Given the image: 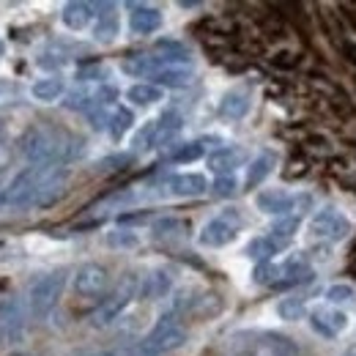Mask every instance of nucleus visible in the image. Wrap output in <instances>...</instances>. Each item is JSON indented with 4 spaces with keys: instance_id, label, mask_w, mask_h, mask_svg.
Returning a JSON list of instances; mask_svg holds the SVG:
<instances>
[{
    "instance_id": "obj_27",
    "label": "nucleus",
    "mask_w": 356,
    "mask_h": 356,
    "mask_svg": "<svg viewBox=\"0 0 356 356\" xmlns=\"http://www.w3.org/2000/svg\"><path fill=\"white\" fill-rule=\"evenodd\" d=\"M203 151H206V145H203L200 140H192V143H184V145H178L176 151L170 154V162H178V165H186V162H195V159H200V156H203Z\"/></svg>"
},
{
    "instance_id": "obj_7",
    "label": "nucleus",
    "mask_w": 356,
    "mask_h": 356,
    "mask_svg": "<svg viewBox=\"0 0 356 356\" xmlns=\"http://www.w3.org/2000/svg\"><path fill=\"white\" fill-rule=\"evenodd\" d=\"M107 268L99 264H86L74 271V291L80 296H102L107 291Z\"/></svg>"
},
{
    "instance_id": "obj_40",
    "label": "nucleus",
    "mask_w": 356,
    "mask_h": 356,
    "mask_svg": "<svg viewBox=\"0 0 356 356\" xmlns=\"http://www.w3.org/2000/svg\"><path fill=\"white\" fill-rule=\"evenodd\" d=\"M343 356H356V346H351V348H348V351H346Z\"/></svg>"
},
{
    "instance_id": "obj_4",
    "label": "nucleus",
    "mask_w": 356,
    "mask_h": 356,
    "mask_svg": "<svg viewBox=\"0 0 356 356\" xmlns=\"http://www.w3.org/2000/svg\"><path fill=\"white\" fill-rule=\"evenodd\" d=\"M63 285H66V271H52L44 274L42 280L33 282V288L28 291V310L33 318H47L52 307L58 305L60 293H63Z\"/></svg>"
},
{
    "instance_id": "obj_17",
    "label": "nucleus",
    "mask_w": 356,
    "mask_h": 356,
    "mask_svg": "<svg viewBox=\"0 0 356 356\" xmlns=\"http://www.w3.org/2000/svg\"><path fill=\"white\" fill-rule=\"evenodd\" d=\"M186 233H189V222L181 217H165V220L154 222L156 241H178V238H186Z\"/></svg>"
},
{
    "instance_id": "obj_33",
    "label": "nucleus",
    "mask_w": 356,
    "mask_h": 356,
    "mask_svg": "<svg viewBox=\"0 0 356 356\" xmlns=\"http://www.w3.org/2000/svg\"><path fill=\"white\" fill-rule=\"evenodd\" d=\"M211 189H214V195H217V197H230V195L236 192V178L220 176L217 181H214V186H211Z\"/></svg>"
},
{
    "instance_id": "obj_12",
    "label": "nucleus",
    "mask_w": 356,
    "mask_h": 356,
    "mask_svg": "<svg viewBox=\"0 0 356 356\" xmlns=\"http://www.w3.org/2000/svg\"><path fill=\"white\" fill-rule=\"evenodd\" d=\"M291 203L293 197L285 195L282 189H266L258 195V209L264 214H277V217H288L291 214Z\"/></svg>"
},
{
    "instance_id": "obj_18",
    "label": "nucleus",
    "mask_w": 356,
    "mask_h": 356,
    "mask_svg": "<svg viewBox=\"0 0 356 356\" xmlns=\"http://www.w3.org/2000/svg\"><path fill=\"white\" fill-rule=\"evenodd\" d=\"M60 17H63V25H66V28H72V31H83L90 19H93V6L80 3V0H77V3H66Z\"/></svg>"
},
{
    "instance_id": "obj_26",
    "label": "nucleus",
    "mask_w": 356,
    "mask_h": 356,
    "mask_svg": "<svg viewBox=\"0 0 356 356\" xmlns=\"http://www.w3.org/2000/svg\"><path fill=\"white\" fill-rule=\"evenodd\" d=\"M271 168H274V154H261V156L250 165V170H247V186H250V189L258 186V184L271 173Z\"/></svg>"
},
{
    "instance_id": "obj_20",
    "label": "nucleus",
    "mask_w": 356,
    "mask_h": 356,
    "mask_svg": "<svg viewBox=\"0 0 356 356\" xmlns=\"http://www.w3.org/2000/svg\"><path fill=\"white\" fill-rule=\"evenodd\" d=\"M277 252H280V247L271 236H258L247 244V255L258 264H271V255H277Z\"/></svg>"
},
{
    "instance_id": "obj_3",
    "label": "nucleus",
    "mask_w": 356,
    "mask_h": 356,
    "mask_svg": "<svg viewBox=\"0 0 356 356\" xmlns=\"http://www.w3.org/2000/svg\"><path fill=\"white\" fill-rule=\"evenodd\" d=\"M140 293V277L137 274H127V277H121V282L107 293V299H102V305L93 310L90 315V323L93 326H110L121 312L129 307V302H132L134 296Z\"/></svg>"
},
{
    "instance_id": "obj_8",
    "label": "nucleus",
    "mask_w": 356,
    "mask_h": 356,
    "mask_svg": "<svg viewBox=\"0 0 356 356\" xmlns=\"http://www.w3.org/2000/svg\"><path fill=\"white\" fill-rule=\"evenodd\" d=\"M310 326L321 334V337H337L340 332H346L348 326V315L337 307H321L310 315Z\"/></svg>"
},
{
    "instance_id": "obj_24",
    "label": "nucleus",
    "mask_w": 356,
    "mask_h": 356,
    "mask_svg": "<svg viewBox=\"0 0 356 356\" xmlns=\"http://www.w3.org/2000/svg\"><path fill=\"white\" fill-rule=\"evenodd\" d=\"M63 80L60 77H47V80H39L36 86H33V96L39 99V102H55V99H60L63 96Z\"/></svg>"
},
{
    "instance_id": "obj_31",
    "label": "nucleus",
    "mask_w": 356,
    "mask_h": 356,
    "mask_svg": "<svg viewBox=\"0 0 356 356\" xmlns=\"http://www.w3.org/2000/svg\"><path fill=\"white\" fill-rule=\"evenodd\" d=\"M154 143H156V121H148L140 132L134 134V151H143V148H154Z\"/></svg>"
},
{
    "instance_id": "obj_1",
    "label": "nucleus",
    "mask_w": 356,
    "mask_h": 356,
    "mask_svg": "<svg viewBox=\"0 0 356 356\" xmlns=\"http://www.w3.org/2000/svg\"><path fill=\"white\" fill-rule=\"evenodd\" d=\"M58 165H33V168H25L22 173H17L14 181L3 189L0 195V203L3 206H36L44 184L49 181L52 170Z\"/></svg>"
},
{
    "instance_id": "obj_35",
    "label": "nucleus",
    "mask_w": 356,
    "mask_h": 356,
    "mask_svg": "<svg viewBox=\"0 0 356 356\" xmlns=\"http://www.w3.org/2000/svg\"><path fill=\"white\" fill-rule=\"evenodd\" d=\"M310 209H312V195H296L293 203H291V214L288 217H302Z\"/></svg>"
},
{
    "instance_id": "obj_21",
    "label": "nucleus",
    "mask_w": 356,
    "mask_h": 356,
    "mask_svg": "<svg viewBox=\"0 0 356 356\" xmlns=\"http://www.w3.org/2000/svg\"><path fill=\"white\" fill-rule=\"evenodd\" d=\"M181 132V115L178 113H165L159 121H156V148H162V145H168L176 134Z\"/></svg>"
},
{
    "instance_id": "obj_22",
    "label": "nucleus",
    "mask_w": 356,
    "mask_h": 356,
    "mask_svg": "<svg viewBox=\"0 0 356 356\" xmlns=\"http://www.w3.org/2000/svg\"><path fill=\"white\" fill-rule=\"evenodd\" d=\"M296 230H299V217H280V220L274 222V227H271L268 236L277 241L280 250H285V247L291 244V238H293Z\"/></svg>"
},
{
    "instance_id": "obj_15",
    "label": "nucleus",
    "mask_w": 356,
    "mask_h": 356,
    "mask_svg": "<svg viewBox=\"0 0 356 356\" xmlns=\"http://www.w3.org/2000/svg\"><path fill=\"white\" fill-rule=\"evenodd\" d=\"M189 83H192V72L181 63H170L159 74H154V86H159V88H184Z\"/></svg>"
},
{
    "instance_id": "obj_28",
    "label": "nucleus",
    "mask_w": 356,
    "mask_h": 356,
    "mask_svg": "<svg viewBox=\"0 0 356 356\" xmlns=\"http://www.w3.org/2000/svg\"><path fill=\"white\" fill-rule=\"evenodd\" d=\"M132 121H134V115L127 107L113 110V118H110V134H113V140H121L124 134L129 132V129H132Z\"/></svg>"
},
{
    "instance_id": "obj_9",
    "label": "nucleus",
    "mask_w": 356,
    "mask_h": 356,
    "mask_svg": "<svg viewBox=\"0 0 356 356\" xmlns=\"http://www.w3.org/2000/svg\"><path fill=\"white\" fill-rule=\"evenodd\" d=\"M173 60H168V58H156V55H132V58H127L124 60V72L127 74H132V77H151L154 80V74H159L165 66H170ZM184 66V63H181Z\"/></svg>"
},
{
    "instance_id": "obj_34",
    "label": "nucleus",
    "mask_w": 356,
    "mask_h": 356,
    "mask_svg": "<svg viewBox=\"0 0 356 356\" xmlns=\"http://www.w3.org/2000/svg\"><path fill=\"white\" fill-rule=\"evenodd\" d=\"M129 162H132L129 154H118V156H107V159H102L99 168H102V170H124Z\"/></svg>"
},
{
    "instance_id": "obj_5",
    "label": "nucleus",
    "mask_w": 356,
    "mask_h": 356,
    "mask_svg": "<svg viewBox=\"0 0 356 356\" xmlns=\"http://www.w3.org/2000/svg\"><path fill=\"white\" fill-rule=\"evenodd\" d=\"M348 233H351V222L337 209H321L310 220V236L315 241L334 244V241H343Z\"/></svg>"
},
{
    "instance_id": "obj_30",
    "label": "nucleus",
    "mask_w": 356,
    "mask_h": 356,
    "mask_svg": "<svg viewBox=\"0 0 356 356\" xmlns=\"http://www.w3.org/2000/svg\"><path fill=\"white\" fill-rule=\"evenodd\" d=\"M354 288L351 285H346V282H337V285H332L329 291H326V302L329 305H348V302H354Z\"/></svg>"
},
{
    "instance_id": "obj_32",
    "label": "nucleus",
    "mask_w": 356,
    "mask_h": 356,
    "mask_svg": "<svg viewBox=\"0 0 356 356\" xmlns=\"http://www.w3.org/2000/svg\"><path fill=\"white\" fill-rule=\"evenodd\" d=\"M107 244L110 247H134L137 244V236L129 233V230H115V233L107 236Z\"/></svg>"
},
{
    "instance_id": "obj_36",
    "label": "nucleus",
    "mask_w": 356,
    "mask_h": 356,
    "mask_svg": "<svg viewBox=\"0 0 356 356\" xmlns=\"http://www.w3.org/2000/svg\"><path fill=\"white\" fill-rule=\"evenodd\" d=\"M148 217H151V214H148V211H140V214H121V217H118V222H121V225L145 222V220H148Z\"/></svg>"
},
{
    "instance_id": "obj_19",
    "label": "nucleus",
    "mask_w": 356,
    "mask_h": 356,
    "mask_svg": "<svg viewBox=\"0 0 356 356\" xmlns=\"http://www.w3.org/2000/svg\"><path fill=\"white\" fill-rule=\"evenodd\" d=\"M247 110H250V96L244 90H230L222 99V104H220V113H222L225 118H233V121L244 118Z\"/></svg>"
},
{
    "instance_id": "obj_6",
    "label": "nucleus",
    "mask_w": 356,
    "mask_h": 356,
    "mask_svg": "<svg viewBox=\"0 0 356 356\" xmlns=\"http://www.w3.org/2000/svg\"><path fill=\"white\" fill-rule=\"evenodd\" d=\"M238 227H241V214L236 209H225L220 217H214L211 222L203 227L200 244L203 247H225V244H230L236 238Z\"/></svg>"
},
{
    "instance_id": "obj_41",
    "label": "nucleus",
    "mask_w": 356,
    "mask_h": 356,
    "mask_svg": "<svg viewBox=\"0 0 356 356\" xmlns=\"http://www.w3.org/2000/svg\"><path fill=\"white\" fill-rule=\"evenodd\" d=\"M271 356H288V351H277V354H271Z\"/></svg>"
},
{
    "instance_id": "obj_13",
    "label": "nucleus",
    "mask_w": 356,
    "mask_h": 356,
    "mask_svg": "<svg viewBox=\"0 0 356 356\" xmlns=\"http://www.w3.org/2000/svg\"><path fill=\"white\" fill-rule=\"evenodd\" d=\"M170 285H173L170 271L156 268V271H151V274L140 282V296H143V299H162V296L170 291Z\"/></svg>"
},
{
    "instance_id": "obj_23",
    "label": "nucleus",
    "mask_w": 356,
    "mask_h": 356,
    "mask_svg": "<svg viewBox=\"0 0 356 356\" xmlns=\"http://www.w3.org/2000/svg\"><path fill=\"white\" fill-rule=\"evenodd\" d=\"M305 312H307V296H302V293L288 296V299H282V302L277 305V315H280L282 321H299Z\"/></svg>"
},
{
    "instance_id": "obj_10",
    "label": "nucleus",
    "mask_w": 356,
    "mask_h": 356,
    "mask_svg": "<svg viewBox=\"0 0 356 356\" xmlns=\"http://www.w3.org/2000/svg\"><path fill=\"white\" fill-rule=\"evenodd\" d=\"M129 28L140 36H148L154 31L162 28V11L154 8V6H132V14H129Z\"/></svg>"
},
{
    "instance_id": "obj_14",
    "label": "nucleus",
    "mask_w": 356,
    "mask_h": 356,
    "mask_svg": "<svg viewBox=\"0 0 356 356\" xmlns=\"http://www.w3.org/2000/svg\"><path fill=\"white\" fill-rule=\"evenodd\" d=\"M99 11H104V14H99V22H96V28H93V36H96V42H113L115 36H118V14L113 11V6L110 3H102V6H96Z\"/></svg>"
},
{
    "instance_id": "obj_37",
    "label": "nucleus",
    "mask_w": 356,
    "mask_h": 356,
    "mask_svg": "<svg viewBox=\"0 0 356 356\" xmlns=\"http://www.w3.org/2000/svg\"><path fill=\"white\" fill-rule=\"evenodd\" d=\"M60 63H63V58H60V55H42V58H39V66H44V69L60 66Z\"/></svg>"
},
{
    "instance_id": "obj_16",
    "label": "nucleus",
    "mask_w": 356,
    "mask_h": 356,
    "mask_svg": "<svg viewBox=\"0 0 356 356\" xmlns=\"http://www.w3.org/2000/svg\"><path fill=\"white\" fill-rule=\"evenodd\" d=\"M209 186H206V178L197 176V173H184V176L170 178V192L178 197H197L203 195Z\"/></svg>"
},
{
    "instance_id": "obj_11",
    "label": "nucleus",
    "mask_w": 356,
    "mask_h": 356,
    "mask_svg": "<svg viewBox=\"0 0 356 356\" xmlns=\"http://www.w3.org/2000/svg\"><path fill=\"white\" fill-rule=\"evenodd\" d=\"M241 162H244V151L241 148H220V151H214L209 156V168L217 176H233V170L241 168Z\"/></svg>"
},
{
    "instance_id": "obj_2",
    "label": "nucleus",
    "mask_w": 356,
    "mask_h": 356,
    "mask_svg": "<svg viewBox=\"0 0 356 356\" xmlns=\"http://www.w3.org/2000/svg\"><path fill=\"white\" fill-rule=\"evenodd\" d=\"M184 340H186V329L178 323L176 315H165L143 337V343L137 346V356H168L173 354L176 348H181Z\"/></svg>"
},
{
    "instance_id": "obj_42",
    "label": "nucleus",
    "mask_w": 356,
    "mask_h": 356,
    "mask_svg": "<svg viewBox=\"0 0 356 356\" xmlns=\"http://www.w3.org/2000/svg\"><path fill=\"white\" fill-rule=\"evenodd\" d=\"M0 58H3V42H0Z\"/></svg>"
},
{
    "instance_id": "obj_39",
    "label": "nucleus",
    "mask_w": 356,
    "mask_h": 356,
    "mask_svg": "<svg viewBox=\"0 0 356 356\" xmlns=\"http://www.w3.org/2000/svg\"><path fill=\"white\" fill-rule=\"evenodd\" d=\"M346 55H348L351 63H356V44H346Z\"/></svg>"
},
{
    "instance_id": "obj_38",
    "label": "nucleus",
    "mask_w": 356,
    "mask_h": 356,
    "mask_svg": "<svg viewBox=\"0 0 356 356\" xmlns=\"http://www.w3.org/2000/svg\"><path fill=\"white\" fill-rule=\"evenodd\" d=\"M107 72L102 69V66H93V69H83L80 72V80H90V77H104Z\"/></svg>"
},
{
    "instance_id": "obj_29",
    "label": "nucleus",
    "mask_w": 356,
    "mask_h": 356,
    "mask_svg": "<svg viewBox=\"0 0 356 356\" xmlns=\"http://www.w3.org/2000/svg\"><path fill=\"white\" fill-rule=\"evenodd\" d=\"M156 52H162V58H168L173 63H186L189 60V49L181 44V42H170V39L156 42Z\"/></svg>"
},
{
    "instance_id": "obj_25",
    "label": "nucleus",
    "mask_w": 356,
    "mask_h": 356,
    "mask_svg": "<svg viewBox=\"0 0 356 356\" xmlns=\"http://www.w3.org/2000/svg\"><path fill=\"white\" fill-rule=\"evenodd\" d=\"M129 102H134V104H154V102H159L162 99V88L159 86H154V83H137V86H132L129 88Z\"/></svg>"
}]
</instances>
